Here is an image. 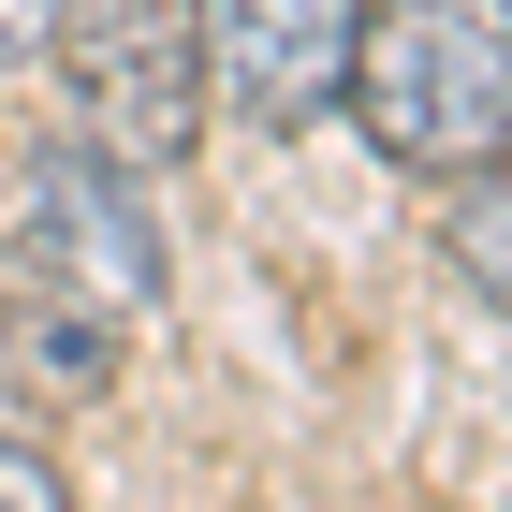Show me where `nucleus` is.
Listing matches in <instances>:
<instances>
[{"instance_id":"obj_1","label":"nucleus","mask_w":512,"mask_h":512,"mask_svg":"<svg viewBox=\"0 0 512 512\" xmlns=\"http://www.w3.org/2000/svg\"><path fill=\"white\" fill-rule=\"evenodd\" d=\"M161 293V235H147V191L132 161L103 147H59L15 191V235H0V337L44 395H103L118 381V322Z\"/></svg>"},{"instance_id":"obj_4","label":"nucleus","mask_w":512,"mask_h":512,"mask_svg":"<svg viewBox=\"0 0 512 512\" xmlns=\"http://www.w3.org/2000/svg\"><path fill=\"white\" fill-rule=\"evenodd\" d=\"M59 30H74V103H88V147L103 161H176L191 147L205 59H191V15L176 0H88Z\"/></svg>"},{"instance_id":"obj_3","label":"nucleus","mask_w":512,"mask_h":512,"mask_svg":"<svg viewBox=\"0 0 512 512\" xmlns=\"http://www.w3.org/2000/svg\"><path fill=\"white\" fill-rule=\"evenodd\" d=\"M176 15H191L205 88H220L249 132H308V118H337V74H352L366 0H176Z\"/></svg>"},{"instance_id":"obj_5","label":"nucleus","mask_w":512,"mask_h":512,"mask_svg":"<svg viewBox=\"0 0 512 512\" xmlns=\"http://www.w3.org/2000/svg\"><path fill=\"white\" fill-rule=\"evenodd\" d=\"M498 220H512V205H498V161H469V205H454V249H469V293H483V308L512 293V249H498Z\"/></svg>"},{"instance_id":"obj_6","label":"nucleus","mask_w":512,"mask_h":512,"mask_svg":"<svg viewBox=\"0 0 512 512\" xmlns=\"http://www.w3.org/2000/svg\"><path fill=\"white\" fill-rule=\"evenodd\" d=\"M0 512H74V498H59V469H44L15 425H0Z\"/></svg>"},{"instance_id":"obj_2","label":"nucleus","mask_w":512,"mask_h":512,"mask_svg":"<svg viewBox=\"0 0 512 512\" xmlns=\"http://www.w3.org/2000/svg\"><path fill=\"white\" fill-rule=\"evenodd\" d=\"M337 103L366 118V147L410 176H469L512 132V15L498 0H381L352 30Z\"/></svg>"},{"instance_id":"obj_7","label":"nucleus","mask_w":512,"mask_h":512,"mask_svg":"<svg viewBox=\"0 0 512 512\" xmlns=\"http://www.w3.org/2000/svg\"><path fill=\"white\" fill-rule=\"evenodd\" d=\"M59 15H74V0H0V59H44V44H59Z\"/></svg>"}]
</instances>
